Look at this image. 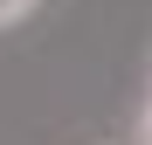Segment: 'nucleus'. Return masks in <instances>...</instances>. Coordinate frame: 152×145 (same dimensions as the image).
Returning a JSON list of instances; mask_svg holds the SVG:
<instances>
[{"mask_svg": "<svg viewBox=\"0 0 152 145\" xmlns=\"http://www.w3.org/2000/svg\"><path fill=\"white\" fill-rule=\"evenodd\" d=\"M28 14H35V0H0V35H7L14 21H28Z\"/></svg>", "mask_w": 152, "mask_h": 145, "instance_id": "f257e3e1", "label": "nucleus"}]
</instances>
